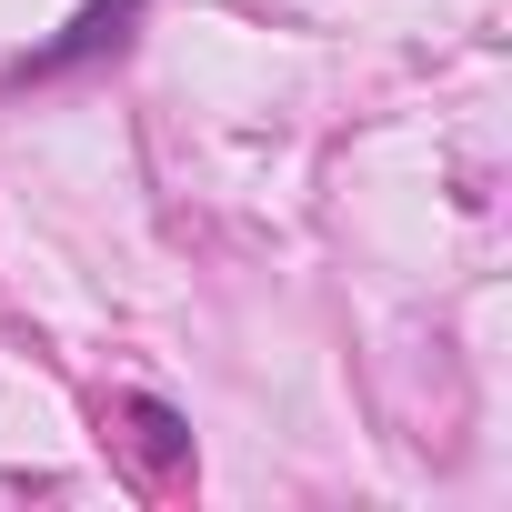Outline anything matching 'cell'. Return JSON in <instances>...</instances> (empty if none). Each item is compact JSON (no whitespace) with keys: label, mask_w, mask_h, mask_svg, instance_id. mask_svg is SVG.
Wrapping results in <instances>:
<instances>
[{"label":"cell","mask_w":512,"mask_h":512,"mask_svg":"<svg viewBox=\"0 0 512 512\" xmlns=\"http://www.w3.org/2000/svg\"><path fill=\"white\" fill-rule=\"evenodd\" d=\"M131 11H141V0H101V11H81V21H71V31L51 41V51H31V61H21L11 81H51V71H71V61H91V51H111Z\"/></svg>","instance_id":"obj_1"}]
</instances>
